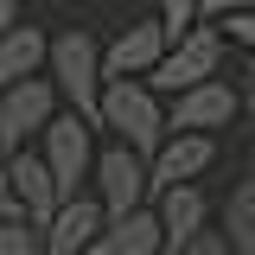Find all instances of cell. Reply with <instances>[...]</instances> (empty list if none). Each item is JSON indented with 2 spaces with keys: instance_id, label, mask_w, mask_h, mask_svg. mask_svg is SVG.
Instances as JSON below:
<instances>
[{
  "instance_id": "24",
  "label": "cell",
  "mask_w": 255,
  "mask_h": 255,
  "mask_svg": "<svg viewBox=\"0 0 255 255\" xmlns=\"http://www.w3.org/2000/svg\"><path fill=\"white\" fill-rule=\"evenodd\" d=\"M6 159H13V147H6V140H0V179H6Z\"/></svg>"
},
{
  "instance_id": "7",
  "label": "cell",
  "mask_w": 255,
  "mask_h": 255,
  "mask_svg": "<svg viewBox=\"0 0 255 255\" xmlns=\"http://www.w3.org/2000/svg\"><path fill=\"white\" fill-rule=\"evenodd\" d=\"M166 122H172V134H217V128L243 122V90H236L230 77H211V83H198V90L172 96Z\"/></svg>"
},
{
  "instance_id": "9",
  "label": "cell",
  "mask_w": 255,
  "mask_h": 255,
  "mask_svg": "<svg viewBox=\"0 0 255 255\" xmlns=\"http://www.w3.org/2000/svg\"><path fill=\"white\" fill-rule=\"evenodd\" d=\"M6 191L19 198L26 223H38V230L58 217V204H64V191H58V179H51V166H45L38 147H13V159H6Z\"/></svg>"
},
{
  "instance_id": "2",
  "label": "cell",
  "mask_w": 255,
  "mask_h": 255,
  "mask_svg": "<svg viewBox=\"0 0 255 255\" xmlns=\"http://www.w3.org/2000/svg\"><path fill=\"white\" fill-rule=\"evenodd\" d=\"M51 83H58L64 109H77L83 122H102V90H109V77H102V45H96L83 26H70L51 38Z\"/></svg>"
},
{
  "instance_id": "18",
  "label": "cell",
  "mask_w": 255,
  "mask_h": 255,
  "mask_svg": "<svg viewBox=\"0 0 255 255\" xmlns=\"http://www.w3.org/2000/svg\"><path fill=\"white\" fill-rule=\"evenodd\" d=\"M236 90H243V140H249V172H255V58L236 70Z\"/></svg>"
},
{
  "instance_id": "20",
  "label": "cell",
  "mask_w": 255,
  "mask_h": 255,
  "mask_svg": "<svg viewBox=\"0 0 255 255\" xmlns=\"http://www.w3.org/2000/svg\"><path fill=\"white\" fill-rule=\"evenodd\" d=\"M179 255H230V236H223V230H204V236H191Z\"/></svg>"
},
{
  "instance_id": "17",
  "label": "cell",
  "mask_w": 255,
  "mask_h": 255,
  "mask_svg": "<svg viewBox=\"0 0 255 255\" xmlns=\"http://www.w3.org/2000/svg\"><path fill=\"white\" fill-rule=\"evenodd\" d=\"M153 6H159V19H166L172 38H185V32L198 26V13H204V0H153Z\"/></svg>"
},
{
  "instance_id": "14",
  "label": "cell",
  "mask_w": 255,
  "mask_h": 255,
  "mask_svg": "<svg viewBox=\"0 0 255 255\" xmlns=\"http://www.w3.org/2000/svg\"><path fill=\"white\" fill-rule=\"evenodd\" d=\"M45 64H51V38L19 19V26L0 38V90H13L26 77H45Z\"/></svg>"
},
{
  "instance_id": "10",
  "label": "cell",
  "mask_w": 255,
  "mask_h": 255,
  "mask_svg": "<svg viewBox=\"0 0 255 255\" xmlns=\"http://www.w3.org/2000/svg\"><path fill=\"white\" fill-rule=\"evenodd\" d=\"M102 230H109V204L96 191H77V198L58 204V217L45 223V255H90Z\"/></svg>"
},
{
  "instance_id": "21",
  "label": "cell",
  "mask_w": 255,
  "mask_h": 255,
  "mask_svg": "<svg viewBox=\"0 0 255 255\" xmlns=\"http://www.w3.org/2000/svg\"><path fill=\"white\" fill-rule=\"evenodd\" d=\"M230 13H255V0H204V19H230Z\"/></svg>"
},
{
  "instance_id": "4",
  "label": "cell",
  "mask_w": 255,
  "mask_h": 255,
  "mask_svg": "<svg viewBox=\"0 0 255 255\" xmlns=\"http://www.w3.org/2000/svg\"><path fill=\"white\" fill-rule=\"evenodd\" d=\"M38 153L51 166V179H58L64 198H77L83 179H96V122H83L77 109H64L58 122L38 134Z\"/></svg>"
},
{
  "instance_id": "13",
  "label": "cell",
  "mask_w": 255,
  "mask_h": 255,
  "mask_svg": "<svg viewBox=\"0 0 255 255\" xmlns=\"http://www.w3.org/2000/svg\"><path fill=\"white\" fill-rule=\"evenodd\" d=\"M153 211H159V223H166V255H179L191 236H204V230H211V204H204V191H198V185L159 191Z\"/></svg>"
},
{
  "instance_id": "19",
  "label": "cell",
  "mask_w": 255,
  "mask_h": 255,
  "mask_svg": "<svg viewBox=\"0 0 255 255\" xmlns=\"http://www.w3.org/2000/svg\"><path fill=\"white\" fill-rule=\"evenodd\" d=\"M217 26H223V32H230V38H236V45L255 58V13H230V19H217Z\"/></svg>"
},
{
  "instance_id": "23",
  "label": "cell",
  "mask_w": 255,
  "mask_h": 255,
  "mask_svg": "<svg viewBox=\"0 0 255 255\" xmlns=\"http://www.w3.org/2000/svg\"><path fill=\"white\" fill-rule=\"evenodd\" d=\"M13 26H19V0H0V38H6Z\"/></svg>"
},
{
  "instance_id": "11",
  "label": "cell",
  "mask_w": 255,
  "mask_h": 255,
  "mask_svg": "<svg viewBox=\"0 0 255 255\" xmlns=\"http://www.w3.org/2000/svg\"><path fill=\"white\" fill-rule=\"evenodd\" d=\"M217 166V134H166V147L153 153V198L172 185H198Z\"/></svg>"
},
{
  "instance_id": "3",
  "label": "cell",
  "mask_w": 255,
  "mask_h": 255,
  "mask_svg": "<svg viewBox=\"0 0 255 255\" xmlns=\"http://www.w3.org/2000/svg\"><path fill=\"white\" fill-rule=\"evenodd\" d=\"M223 77V26H191L185 38H172V51L159 58V70L147 77L159 96H185L198 83Z\"/></svg>"
},
{
  "instance_id": "15",
  "label": "cell",
  "mask_w": 255,
  "mask_h": 255,
  "mask_svg": "<svg viewBox=\"0 0 255 255\" xmlns=\"http://www.w3.org/2000/svg\"><path fill=\"white\" fill-rule=\"evenodd\" d=\"M223 236H230V255H255V172L236 179L223 198Z\"/></svg>"
},
{
  "instance_id": "8",
  "label": "cell",
  "mask_w": 255,
  "mask_h": 255,
  "mask_svg": "<svg viewBox=\"0 0 255 255\" xmlns=\"http://www.w3.org/2000/svg\"><path fill=\"white\" fill-rule=\"evenodd\" d=\"M166 51H172L166 19H128V26L102 45V77H153Z\"/></svg>"
},
{
  "instance_id": "1",
  "label": "cell",
  "mask_w": 255,
  "mask_h": 255,
  "mask_svg": "<svg viewBox=\"0 0 255 255\" xmlns=\"http://www.w3.org/2000/svg\"><path fill=\"white\" fill-rule=\"evenodd\" d=\"M122 147H134V153L153 159L159 147H166V134H172V122H166V109H159V90L147 83V77H109V90H102V122Z\"/></svg>"
},
{
  "instance_id": "5",
  "label": "cell",
  "mask_w": 255,
  "mask_h": 255,
  "mask_svg": "<svg viewBox=\"0 0 255 255\" xmlns=\"http://www.w3.org/2000/svg\"><path fill=\"white\" fill-rule=\"evenodd\" d=\"M96 198L109 204V217H128V211L153 204V159L122 147V140H109L96 153Z\"/></svg>"
},
{
  "instance_id": "6",
  "label": "cell",
  "mask_w": 255,
  "mask_h": 255,
  "mask_svg": "<svg viewBox=\"0 0 255 255\" xmlns=\"http://www.w3.org/2000/svg\"><path fill=\"white\" fill-rule=\"evenodd\" d=\"M58 102L64 96H58V83H51V70L13 83V90H0V140H6V147H38V134L64 115Z\"/></svg>"
},
{
  "instance_id": "12",
  "label": "cell",
  "mask_w": 255,
  "mask_h": 255,
  "mask_svg": "<svg viewBox=\"0 0 255 255\" xmlns=\"http://www.w3.org/2000/svg\"><path fill=\"white\" fill-rule=\"evenodd\" d=\"M90 255H166V223H159V211L140 204L128 217H109V230L96 236Z\"/></svg>"
},
{
  "instance_id": "16",
  "label": "cell",
  "mask_w": 255,
  "mask_h": 255,
  "mask_svg": "<svg viewBox=\"0 0 255 255\" xmlns=\"http://www.w3.org/2000/svg\"><path fill=\"white\" fill-rule=\"evenodd\" d=\"M0 255H45V230L26 223V217L0 223Z\"/></svg>"
},
{
  "instance_id": "22",
  "label": "cell",
  "mask_w": 255,
  "mask_h": 255,
  "mask_svg": "<svg viewBox=\"0 0 255 255\" xmlns=\"http://www.w3.org/2000/svg\"><path fill=\"white\" fill-rule=\"evenodd\" d=\"M13 217H26V211H19V198L6 191V179H0V223H13Z\"/></svg>"
}]
</instances>
